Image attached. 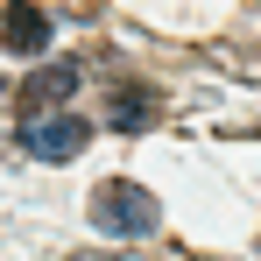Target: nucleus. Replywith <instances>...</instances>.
Returning <instances> with one entry per match:
<instances>
[{
    "label": "nucleus",
    "instance_id": "39448f33",
    "mask_svg": "<svg viewBox=\"0 0 261 261\" xmlns=\"http://www.w3.org/2000/svg\"><path fill=\"white\" fill-rule=\"evenodd\" d=\"M155 113H163V99L148 85H113V99H106V120L120 134H141V127H155Z\"/></svg>",
    "mask_w": 261,
    "mask_h": 261
},
{
    "label": "nucleus",
    "instance_id": "20e7f679",
    "mask_svg": "<svg viewBox=\"0 0 261 261\" xmlns=\"http://www.w3.org/2000/svg\"><path fill=\"white\" fill-rule=\"evenodd\" d=\"M49 29H57V21H49L43 7H0V49H7V57H36V49L49 43Z\"/></svg>",
    "mask_w": 261,
    "mask_h": 261
},
{
    "label": "nucleus",
    "instance_id": "7ed1b4c3",
    "mask_svg": "<svg viewBox=\"0 0 261 261\" xmlns=\"http://www.w3.org/2000/svg\"><path fill=\"white\" fill-rule=\"evenodd\" d=\"M78 85H85V64H43V71H29V78H21L14 99H21V113H29V120H43V106L71 99Z\"/></svg>",
    "mask_w": 261,
    "mask_h": 261
},
{
    "label": "nucleus",
    "instance_id": "423d86ee",
    "mask_svg": "<svg viewBox=\"0 0 261 261\" xmlns=\"http://www.w3.org/2000/svg\"><path fill=\"white\" fill-rule=\"evenodd\" d=\"M71 261H106V254H71Z\"/></svg>",
    "mask_w": 261,
    "mask_h": 261
},
{
    "label": "nucleus",
    "instance_id": "f03ea898",
    "mask_svg": "<svg viewBox=\"0 0 261 261\" xmlns=\"http://www.w3.org/2000/svg\"><path fill=\"white\" fill-rule=\"evenodd\" d=\"M85 120L78 113H43V120H21V148L29 155H43V163H71L78 148H85Z\"/></svg>",
    "mask_w": 261,
    "mask_h": 261
},
{
    "label": "nucleus",
    "instance_id": "f257e3e1",
    "mask_svg": "<svg viewBox=\"0 0 261 261\" xmlns=\"http://www.w3.org/2000/svg\"><path fill=\"white\" fill-rule=\"evenodd\" d=\"M92 226L113 233V240H148V233L163 226V205H155V191H141L134 176H106V184L92 191Z\"/></svg>",
    "mask_w": 261,
    "mask_h": 261
}]
</instances>
